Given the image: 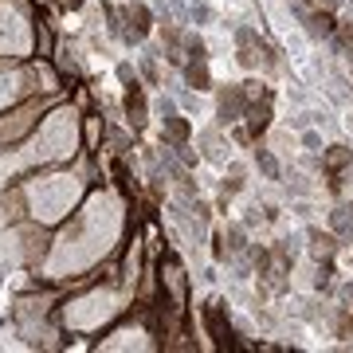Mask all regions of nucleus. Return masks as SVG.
Returning <instances> with one entry per match:
<instances>
[{"instance_id":"11","label":"nucleus","mask_w":353,"mask_h":353,"mask_svg":"<svg viewBox=\"0 0 353 353\" xmlns=\"http://www.w3.org/2000/svg\"><path fill=\"white\" fill-rule=\"evenodd\" d=\"M185 83H189V87H196V90H208V83H212V79H208L204 59H192V63L185 67Z\"/></svg>"},{"instance_id":"1","label":"nucleus","mask_w":353,"mask_h":353,"mask_svg":"<svg viewBox=\"0 0 353 353\" xmlns=\"http://www.w3.org/2000/svg\"><path fill=\"white\" fill-rule=\"evenodd\" d=\"M243 114H248V99H243V87H216V118H220V126H232V122H240Z\"/></svg>"},{"instance_id":"5","label":"nucleus","mask_w":353,"mask_h":353,"mask_svg":"<svg viewBox=\"0 0 353 353\" xmlns=\"http://www.w3.org/2000/svg\"><path fill=\"white\" fill-rule=\"evenodd\" d=\"M345 165H353V150H345V145H326L322 150V169H345Z\"/></svg>"},{"instance_id":"16","label":"nucleus","mask_w":353,"mask_h":353,"mask_svg":"<svg viewBox=\"0 0 353 353\" xmlns=\"http://www.w3.org/2000/svg\"><path fill=\"white\" fill-rule=\"evenodd\" d=\"M236 63H240L243 71H255V67H259V43H255V48H240V51H236Z\"/></svg>"},{"instance_id":"19","label":"nucleus","mask_w":353,"mask_h":353,"mask_svg":"<svg viewBox=\"0 0 353 353\" xmlns=\"http://www.w3.org/2000/svg\"><path fill=\"white\" fill-rule=\"evenodd\" d=\"M243 99H248V106H252L255 99H267V90H263V79H248V83H243Z\"/></svg>"},{"instance_id":"3","label":"nucleus","mask_w":353,"mask_h":353,"mask_svg":"<svg viewBox=\"0 0 353 353\" xmlns=\"http://www.w3.org/2000/svg\"><path fill=\"white\" fill-rule=\"evenodd\" d=\"M248 134L252 138H259V134H267L271 130V106H267V99H259V106H248Z\"/></svg>"},{"instance_id":"9","label":"nucleus","mask_w":353,"mask_h":353,"mask_svg":"<svg viewBox=\"0 0 353 353\" xmlns=\"http://www.w3.org/2000/svg\"><path fill=\"white\" fill-rule=\"evenodd\" d=\"M212 20H216V8L208 4V0H189V24L212 28Z\"/></svg>"},{"instance_id":"26","label":"nucleus","mask_w":353,"mask_h":353,"mask_svg":"<svg viewBox=\"0 0 353 353\" xmlns=\"http://www.w3.org/2000/svg\"><path fill=\"white\" fill-rule=\"evenodd\" d=\"M299 4H310V0H299Z\"/></svg>"},{"instance_id":"25","label":"nucleus","mask_w":353,"mask_h":353,"mask_svg":"<svg viewBox=\"0 0 353 353\" xmlns=\"http://www.w3.org/2000/svg\"><path fill=\"white\" fill-rule=\"evenodd\" d=\"M67 4H71V8H79V4H83V0H67Z\"/></svg>"},{"instance_id":"14","label":"nucleus","mask_w":353,"mask_h":353,"mask_svg":"<svg viewBox=\"0 0 353 353\" xmlns=\"http://www.w3.org/2000/svg\"><path fill=\"white\" fill-rule=\"evenodd\" d=\"M287 102L290 106H310V90H306V83H287Z\"/></svg>"},{"instance_id":"8","label":"nucleus","mask_w":353,"mask_h":353,"mask_svg":"<svg viewBox=\"0 0 353 353\" xmlns=\"http://www.w3.org/2000/svg\"><path fill=\"white\" fill-rule=\"evenodd\" d=\"M224 248L228 255H240L248 248V224H228L224 228Z\"/></svg>"},{"instance_id":"6","label":"nucleus","mask_w":353,"mask_h":353,"mask_svg":"<svg viewBox=\"0 0 353 353\" xmlns=\"http://www.w3.org/2000/svg\"><path fill=\"white\" fill-rule=\"evenodd\" d=\"M306 236H310V252H314L318 259H330V255L338 252V240H334L330 232H318V228H310Z\"/></svg>"},{"instance_id":"4","label":"nucleus","mask_w":353,"mask_h":353,"mask_svg":"<svg viewBox=\"0 0 353 353\" xmlns=\"http://www.w3.org/2000/svg\"><path fill=\"white\" fill-rule=\"evenodd\" d=\"M303 32L310 39H330V36H334V16H330V12H310L303 20Z\"/></svg>"},{"instance_id":"13","label":"nucleus","mask_w":353,"mask_h":353,"mask_svg":"<svg viewBox=\"0 0 353 353\" xmlns=\"http://www.w3.org/2000/svg\"><path fill=\"white\" fill-rule=\"evenodd\" d=\"M299 145H303L306 153H322V150H326V141H322V130H318V126L299 130Z\"/></svg>"},{"instance_id":"12","label":"nucleus","mask_w":353,"mask_h":353,"mask_svg":"<svg viewBox=\"0 0 353 353\" xmlns=\"http://www.w3.org/2000/svg\"><path fill=\"white\" fill-rule=\"evenodd\" d=\"M126 24H134V32L145 36V32H150V8H145V4H130L126 8Z\"/></svg>"},{"instance_id":"10","label":"nucleus","mask_w":353,"mask_h":353,"mask_svg":"<svg viewBox=\"0 0 353 353\" xmlns=\"http://www.w3.org/2000/svg\"><path fill=\"white\" fill-rule=\"evenodd\" d=\"M283 176H287V192L290 196H314V185H310V176L306 173L290 169V173H283Z\"/></svg>"},{"instance_id":"7","label":"nucleus","mask_w":353,"mask_h":353,"mask_svg":"<svg viewBox=\"0 0 353 353\" xmlns=\"http://www.w3.org/2000/svg\"><path fill=\"white\" fill-rule=\"evenodd\" d=\"M255 165H259V173L267 181H283V165H279L275 150H255Z\"/></svg>"},{"instance_id":"15","label":"nucleus","mask_w":353,"mask_h":353,"mask_svg":"<svg viewBox=\"0 0 353 353\" xmlns=\"http://www.w3.org/2000/svg\"><path fill=\"white\" fill-rule=\"evenodd\" d=\"M181 43H185V51H189L192 59H208V48H204V39H201V36L185 32V36H181Z\"/></svg>"},{"instance_id":"22","label":"nucleus","mask_w":353,"mask_h":353,"mask_svg":"<svg viewBox=\"0 0 353 353\" xmlns=\"http://www.w3.org/2000/svg\"><path fill=\"white\" fill-rule=\"evenodd\" d=\"M176 94H181V106L185 110H201V99L196 94H189V90H176Z\"/></svg>"},{"instance_id":"24","label":"nucleus","mask_w":353,"mask_h":353,"mask_svg":"<svg viewBox=\"0 0 353 353\" xmlns=\"http://www.w3.org/2000/svg\"><path fill=\"white\" fill-rule=\"evenodd\" d=\"M341 126H345V130H350V134H353V110L345 114V122H341Z\"/></svg>"},{"instance_id":"17","label":"nucleus","mask_w":353,"mask_h":353,"mask_svg":"<svg viewBox=\"0 0 353 353\" xmlns=\"http://www.w3.org/2000/svg\"><path fill=\"white\" fill-rule=\"evenodd\" d=\"M232 36H236V43H240V48H255V43H259V36H255L252 24H236V32H232Z\"/></svg>"},{"instance_id":"2","label":"nucleus","mask_w":353,"mask_h":353,"mask_svg":"<svg viewBox=\"0 0 353 353\" xmlns=\"http://www.w3.org/2000/svg\"><path fill=\"white\" fill-rule=\"evenodd\" d=\"M322 87H326V94H330L334 102H338V106H350V102H353L350 79L341 75V71H334V67H330V75H326V83H322Z\"/></svg>"},{"instance_id":"18","label":"nucleus","mask_w":353,"mask_h":353,"mask_svg":"<svg viewBox=\"0 0 353 353\" xmlns=\"http://www.w3.org/2000/svg\"><path fill=\"white\" fill-rule=\"evenodd\" d=\"M126 106H130V122L141 126V122H145V106H141V99H138V87H134V94L126 99Z\"/></svg>"},{"instance_id":"20","label":"nucleus","mask_w":353,"mask_h":353,"mask_svg":"<svg viewBox=\"0 0 353 353\" xmlns=\"http://www.w3.org/2000/svg\"><path fill=\"white\" fill-rule=\"evenodd\" d=\"M36 48H39V55H51V32H48V24H36Z\"/></svg>"},{"instance_id":"21","label":"nucleus","mask_w":353,"mask_h":353,"mask_svg":"<svg viewBox=\"0 0 353 353\" xmlns=\"http://www.w3.org/2000/svg\"><path fill=\"white\" fill-rule=\"evenodd\" d=\"M59 67H63V71H71V75H79V59H75V51H59Z\"/></svg>"},{"instance_id":"23","label":"nucleus","mask_w":353,"mask_h":353,"mask_svg":"<svg viewBox=\"0 0 353 353\" xmlns=\"http://www.w3.org/2000/svg\"><path fill=\"white\" fill-rule=\"evenodd\" d=\"M118 79H122V83H138V79H134V67H130V63L118 67Z\"/></svg>"}]
</instances>
